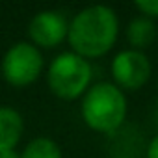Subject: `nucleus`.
<instances>
[{
	"mask_svg": "<svg viewBox=\"0 0 158 158\" xmlns=\"http://www.w3.org/2000/svg\"><path fill=\"white\" fill-rule=\"evenodd\" d=\"M145 158H158V134L147 143V151H145Z\"/></svg>",
	"mask_w": 158,
	"mask_h": 158,
	"instance_id": "obj_12",
	"label": "nucleus"
},
{
	"mask_svg": "<svg viewBox=\"0 0 158 158\" xmlns=\"http://www.w3.org/2000/svg\"><path fill=\"white\" fill-rule=\"evenodd\" d=\"M151 61L141 50L127 48L114 56L110 63V73L114 78V84L119 89L138 91L141 89L151 78Z\"/></svg>",
	"mask_w": 158,
	"mask_h": 158,
	"instance_id": "obj_5",
	"label": "nucleus"
},
{
	"mask_svg": "<svg viewBox=\"0 0 158 158\" xmlns=\"http://www.w3.org/2000/svg\"><path fill=\"white\" fill-rule=\"evenodd\" d=\"M21 158H63L60 145L50 138H34L21 152Z\"/></svg>",
	"mask_w": 158,
	"mask_h": 158,
	"instance_id": "obj_10",
	"label": "nucleus"
},
{
	"mask_svg": "<svg viewBox=\"0 0 158 158\" xmlns=\"http://www.w3.org/2000/svg\"><path fill=\"white\" fill-rule=\"evenodd\" d=\"M119 35V19L110 6L95 4L78 11L69 23L67 41L74 54L86 60L110 52Z\"/></svg>",
	"mask_w": 158,
	"mask_h": 158,
	"instance_id": "obj_1",
	"label": "nucleus"
},
{
	"mask_svg": "<svg viewBox=\"0 0 158 158\" xmlns=\"http://www.w3.org/2000/svg\"><path fill=\"white\" fill-rule=\"evenodd\" d=\"M0 158H21V154L17 151H6V152H0Z\"/></svg>",
	"mask_w": 158,
	"mask_h": 158,
	"instance_id": "obj_13",
	"label": "nucleus"
},
{
	"mask_svg": "<svg viewBox=\"0 0 158 158\" xmlns=\"http://www.w3.org/2000/svg\"><path fill=\"white\" fill-rule=\"evenodd\" d=\"M43 67L45 61L41 50L28 41H19L11 45L0 63L4 80L13 88H26L34 84L41 76Z\"/></svg>",
	"mask_w": 158,
	"mask_h": 158,
	"instance_id": "obj_4",
	"label": "nucleus"
},
{
	"mask_svg": "<svg viewBox=\"0 0 158 158\" xmlns=\"http://www.w3.org/2000/svg\"><path fill=\"white\" fill-rule=\"evenodd\" d=\"M154 121H156V125H158V108H156V114H154Z\"/></svg>",
	"mask_w": 158,
	"mask_h": 158,
	"instance_id": "obj_14",
	"label": "nucleus"
},
{
	"mask_svg": "<svg viewBox=\"0 0 158 158\" xmlns=\"http://www.w3.org/2000/svg\"><path fill=\"white\" fill-rule=\"evenodd\" d=\"M93 69L89 60L74 54L73 50L58 54L47 71V82L50 91L61 101H74L84 97L89 89Z\"/></svg>",
	"mask_w": 158,
	"mask_h": 158,
	"instance_id": "obj_3",
	"label": "nucleus"
},
{
	"mask_svg": "<svg viewBox=\"0 0 158 158\" xmlns=\"http://www.w3.org/2000/svg\"><path fill=\"white\" fill-rule=\"evenodd\" d=\"M24 132L23 115L11 106H0V152L15 151Z\"/></svg>",
	"mask_w": 158,
	"mask_h": 158,
	"instance_id": "obj_8",
	"label": "nucleus"
},
{
	"mask_svg": "<svg viewBox=\"0 0 158 158\" xmlns=\"http://www.w3.org/2000/svg\"><path fill=\"white\" fill-rule=\"evenodd\" d=\"M156 37H158V28L147 17H136L127 26V41L134 50L143 52V48H147Z\"/></svg>",
	"mask_w": 158,
	"mask_h": 158,
	"instance_id": "obj_9",
	"label": "nucleus"
},
{
	"mask_svg": "<svg viewBox=\"0 0 158 158\" xmlns=\"http://www.w3.org/2000/svg\"><path fill=\"white\" fill-rule=\"evenodd\" d=\"M80 115L84 123L101 134H112L125 125L127 97L114 82H99L89 86L82 97Z\"/></svg>",
	"mask_w": 158,
	"mask_h": 158,
	"instance_id": "obj_2",
	"label": "nucleus"
},
{
	"mask_svg": "<svg viewBox=\"0 0 158 158\" xmlns=\"http://www.w3.org/2000/svg\"><path fill=\"white\" fill-rule=\"evenodd\" d=\"M69 23L58 10L37 11L28 24V37L37 48H54L67 39Z\"/></svg>",
	"mask_w": 158,
	"mask_h": 158,
	"instance_id": "obj_6",
	"label": "nucleus"
},
{
	"mask_svg": "<svg viewBox=\"0 0 158 158\" xmlns=\"http://www.w3.org/2000/svg\"><path fill=\"white\" fill-rule=\"evenodd\" d=\"M147 143L136 125H123L108 134V152L112 158H145Z\"/></svg>",
	"mask_w": 158,
	"mask_h": 158,
	"instance_id": "obj_7",
	"label": "nucleus"
},
{
	"mask_svg": "<svg viewBox=\"0 0 158 158\" xmlns=\"http://www.w3.org/2000/svg\"><path fill=\"white\" fill-rule=\"evenodd\" d=\"M136 10L143 13V17H158V0H136Z\"/></svg>",
	"mask_w": 158,
	"mask_h": 158,
	"instance_id": "obj_11",
	"label": "nucleus"
},
{
	"mask_svg": "<svg viewBox=\"0 0 158 158\" xmlns=\"http://www.w3.org/2000/svg\"><path fill=\"white\" fill-rule=\"evenodd\" d=\"M156 86H158V82H156Z\"/></svg>",
	"mask_w": 158,
	"mask_h": 158,
	"instance_id": "obj_15",
	"label": "nucleus"
}]
</instances>
